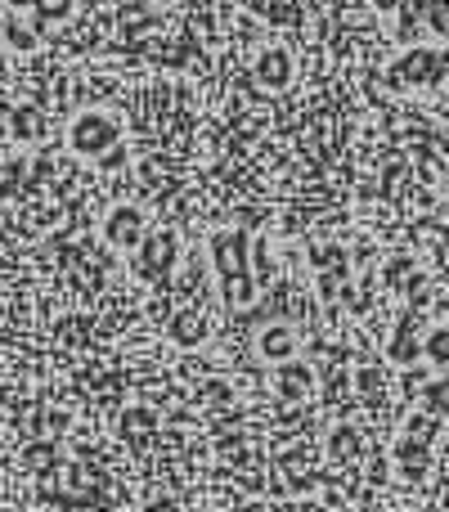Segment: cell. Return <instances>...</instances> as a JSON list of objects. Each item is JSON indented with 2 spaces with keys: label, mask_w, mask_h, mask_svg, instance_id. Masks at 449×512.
I'll use <instances>...</instances> for the list:
<instances>
[{
  "label": "cell",
  "mask_w": 449,
  "mask_h": 512,
  "mask_svg": "<svg viewBox=\"0 0 449 512\" xmlns=\"http://www.w3.org/2000/svg\"><path fill=\"white\" fill-rule=\"evenodd\" d=\"M261 346H265V351H270V346H274V351H288V333H283V328H274V333L261 337Z\"/></svg>",
  "instance_id": "cell-8"
},
{
  "label": "cell",
  "mask_w": 449,
  "mask_h": 512,
  "mask_svg": "<svg viewBox=\"0 0 449 512\" xmlns=\"http://www.w3.org/2000/svg\"><path fill=\"white\" fill-rule=\"evenodd\" d=\"M72 5H77V0H32V5H27V9H36L32 27L36 32H45L50 23H63V18L72 14Z\"/></svg>",
  "instance_id": "cell-6"
},
{
  "label": "cell",
  "mask_w": 449,
  "mask_h": 512,
  "mask_svg": "<svg viewBox=\"0 0 449 512\" xmlns=\"http://www.w3.org/2000/svg\"><path fill=\"white\" fill-rule=\"evenodd\" d=\"M436 360H445V355H449V333H445V328H436Z\"/></svg>",
  "instance_id": "cell-9"
},
{
  "label": "cell",
  "mask_w": 449,
  "mask_h": 512,
  "mask_svg": "<svg viewBox=\"0 0 449 512\" xmlns=\"http://www.w3.org/2000/svg\"><path fill=\"white\" fill-rule=\"evenodd\" d=\"M414 14L427 18V27H432L441 41H449V0H414Z\"/></svg>",
  "instance_id": "cell-5"
},
{
  "label": "cell",
  "mask_w": 449,
  "mask_h": 512,
  "mask_svg": "<svg viewBox=\"0 0 449 512\" xmlns=\"http://www.w3.org/2000/svg\"><path fill=\"white\" fill-rule=\"evenodd\" d=\"M158 5H171V0H158Z\"/></svg>",
  "instance_id": "cell-11"
},
{
  "label": "cell",
  "mask_w": 449,
  "mask_h": 512,
  "mask_svg": "<svg viewBox=\"0 0 449 512\" xmlns=\"http://www.w3.org/2000/svg\"><path fill=\"white\" fill-rule=\"evenodd\" d=\"M5 45L9 50H36V45H41V32H36L32 23H14V18H9L5 23Z\"/></svg>",
  "instance_id": "cell-7"
},
{
  "label": "cell",
  "mask_w": 449,
  "mask_h": 512,
  "mask_svg": "<svg viewBox=\"0 0 449 512\" xmlns=\"http://www.w3.org/2000/svg\"><path fill=\"white\" fill-rule=\"evenodd\" d=\"M117 140H122V122H117L113 113H104V108H86V113H77L68 126V144L81 158H104Z\"/></svg>",
  "instance_id": "cell-1"
},
{
  "label": "cell",
  "mask_w": 449,
  "mask_h": 512,
  "mask_svg": "<svg viewBox=\"0 0 449 512\" xmlns=\"http://www.w3.org/2000/svg\"><path fill=\"white\" fill-rule=\"evenodd\" d=\"M292 77H297V68H292V50L288 45H265L261 54H256V81H261L265 90H288Z\"/></svg>",
  "instance_id": "cell-3"
},
{
  "label": "cell",
  "mask_w": 449,
  "mask_h": 512,
  "mask_svg": "<svg viewBox=\"0 0 449 512\" xmlns=\"http://www.w3.org/2000/svg\"><path fill=\"white\" fill-rule=\"evenodd\" d=\"M369 5H373V9H378V14H396V9H400V5H405V0H369Z\"/></svg>",
  "instance_id": "cell-10"
},
{
  "label": "cell",
  "mask_w": 449,
  "mask_h": 512,
  "mask_svg": "<svg viewBox=\"0 0 449 512\" xmlns=\"http://www.w3.org/2000/svg\"><path fill=\"white\" fill-rule=\"evenodd\" d=\"M140 234H144V216L135 212V207H117V212L104 221V239L113 243V248H135Z\"/></svg>",
  "instance_id": "cell-4"
},
{
  "label": "cell",
  "mask_w": 449,
  "mask_h": 512,
  "mask_svg": "<svg viewBox=\"0 0 449 512\" xmlns=\"http://www.w3.org/2000/svg\"><path fill=\"white\" fill-rule=\"evenodd\" d=\"M449 77V50L445 45H414L391 63V81L396 86H441Z\"/></svg>",
  "instance_id": "cell-2"
}]
</instances>
